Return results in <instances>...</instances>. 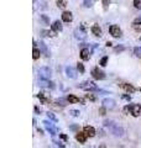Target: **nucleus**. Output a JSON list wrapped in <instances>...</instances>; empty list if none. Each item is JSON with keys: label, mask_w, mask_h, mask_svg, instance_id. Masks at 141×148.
<instances>
[{"label": "nucleus", "mask_w": 141, "mask_h": 148, "mask_svg": "<svg viewBox=\"0 0 141 148\" xmlns=\"http://www.w3.org/2000/svg\"><path fill=\"white\" fill-rule=\"evenodd\" d=\"M89 54H90V52H89V48H82L80 49V57H82V59H84V61H87V59H89Z\"/></svg>", "instance_id": "obj_18"}, {"label": "nucleus", "mask_w": 141, "mask_h": 148, "mask_svg": "<svg viewBox=\"0 0 141 148\" xmlns=\"http://www.w3.org/2000/svg\"><path fill=\"white\" fill-rule=\"evenodd\" d=\"M132 28H134L136 32H140V31H141V17L136 18V20L132 22Z\"/></svg>", "instance_id": "obj_19"}, {"label": "nucleus", "mask_w": 141, "mask_h": 148, "mask_svg": "<svg viewBox=\"0 0 141 148\" xmlns=\"http://www.w3.org/2000/svg\"><path fill=\"white\" fill-rule=\"evenodd\" d=\"M107 63H108V57H107V56H105V57H103L102 59H100L99 64L102 65V67H105V65H107Z\"/></svg>", "instance_id": "obj_29"}, {"label": "nucleus", "mask_w": 141, "mask_h": 148, "mask_svg": "<svg viewBox=\"0 0 141 148\" xmlns=\"http://www.w3.org/2000/svg\"><path fill=\"white\" fill-rule=\"evenodd\" d=\"M33 1H36V0H33Z\"/></svg>", "instance_id": "obj_43"}, {"label": "nucleus", "mask_w": 141, "mask_h": 148, "mask_svg": "<svg viewBox=\"0 0 141 148\" xmlns=\"http://www.w3.org/2000/svg\"><path fill=\"white\" fill-rule=\"evenodd\" d=\"M52 30L53 31H56V32H59V31H62V28H63V26H62V22L59 21V20H57V21H54L53 24H52Z\"/></svg>", "instance_id": "obj_16"}, {"label": "nucleus", "mask_w": 141, "mask_h": 148, "mask_svg": "<svg viewBox=\"0 0 141 148\" xmlns=\"http://www.w3.org/2000/svg\"><path fill=\"white\" fill-rule=\"evenodd\" d=\"M66 74L67 77L71 78V79H76L77 78V72L73 67H66Z\"/></svg>", "instance_id": "obj_9"}, {"label": "nucleus", "mask_w": 141, "mask_h": 148, "mask_svg": "<svg viewBox=\"0 0 141 148\" xmlns=\"http://www.w3.org/2000/svg\"><path fill=\"white\" fill-rule=\"evenodd\" d=\"M40 56H41V49H38V48L35 47L33 51H32V58H33V59H38Z\"/></svg>", "instance_id": "obj_22"}, {"label": "nucleus", "mask_w": 141, "mask_h": 148, "mask_svg": "<svg viewBox=\"0 0 141 148\" xmlns=\"http://www.w3.org/2000/svg\"><path fill=\"white\" fill-rule=\"evenodd\" d=\"M83 131L86 132V135H87L88 137H94V136H95V130H94V127H92V126H84Z\"/></svg>", "instance_id": "obj_12"}, {"label": "nucleus", "mask_w": 141, "mask_h": 148, "mask_svg": "<svg viewBox=\"0 0 141 148\" xmlns=\"http://www.w3.org/2000/svg\"><path fill=\"white\" fill-rule=\"evenodd\" d=\"M92 77L97 80H103V79H105V73L95 67V68L92 69Z\"/></svg>", "instance_id": "obj_4"}, {"label": "nucleus", "mask_w": 141, "mask_h": 148, "mask_svg": "<svg viewBox=\"0 0 141 148\" xmlns=\"http://www.w3.org/2000/svg\"><path fill=\"white\" fill-rule=\"evenodd\" d=\"M123 99H125V100H130L131 98H130L129 95H123Z\"/></svg>", "instance_id": "obj_38"}, {"label": "nucleus", "mask_w": 141, "mask_h": 148, "mask_svg": "<svg viewBox=\"0 0 141 148\" xmlns=\"http://www.w3.org/2000/svg\"><path fill=\"white\" fill-rule=\"evenodd\" d=\"M111 45H113V43H111V42H107V46H108V47H110V46H111Z\"/></svg>", "instance_id": "obj_41"}, {"label": "nucleus", "mask_w": 141, "mask_h": 148, "mask_svg": "<svg viewBox=\"0 0 141 148\" xmlns=\"http://www.w3.org/2000/svg\"><path fill=\"white\" fill-rule=\"evenodd\" d=\"M140 40H141V37H140Z\"/></svg>", "instance_id": "obj_44"}, {"label": "nucleus", "mask_w": 141, "mask_h": 148, "mask_svg": "<svg viewBox=\"0 0 141 148\" xmlns=\"http://www.w3.org/2000/svg\"><path fill=\"white\" fill-rule=\"evenodd\" d=\"M129 106H130V114H131L132 116H135V117L140 116V114H141V106L134 105V104H130Z\"/></svg>", "instance_id": "obj_8"}, {"label": "nucleus", "mask_w": 141, "mask_h": 148, "mask_svg": "<svg viewBox=\"0 0 141 148\" xmlns=\"http://www.w3.org/2000/svg\"><path fill=\"white\" fill-rule=\"evenodd\" d=\"M59 138L63 139V141H68V136L65 135V133H59Z\"/></svg>", "instance_id": "obj_36"}, {"label": "nucleus", "mask_w": 141, "mask_h": 148, "mask_svg": "<svg viewBox=\"0 0 141 148\" xmlns=\"http://www.w3.org/2000/svg\"><path fill=\"white\" fill-rule=\"evenodd\" d=\"M54 143H56V146H59V147H62V148L65 147V144H63V143H61V142H56V141H54Z\"/></svg>", "instance_id": "obj_37"}, {"label": "nucleus", "mask_w": 141, "mask_h": 148, "mask_svg": "<svg viewBox=\"0 0 141 148\" xmlns=\"http://www.w3.org/2000/svg\"><path fill=\"white\" fill-rule=\"evenodd\" d=\"M52 75V72L48 67H41L38 69V78L40 79H50Z\"/></svg>", "instance_id": "obj_3"}, {"label": "nucleus", "mask_w": 141, "mask_h": 148, "mask_svg": "<svg viewBox=\"0 0 141 148\" xmlns=\"http://www.w3.org/2000/svg\"><path fill=\"white\" fill-rule=\"evenodd\" d=\"M105 112H107V107H105V106H103V107H100V109H99V115L104 116Z\"/></svg>", "instance_id": "obj_33"}, {"label": "nucleus", "mask_w": 141, "mask_h": 148, "mask_svg": "<svg viewBox=\"0 0 141 148\" xmlns=\"http://www.w3.org/2000/svg\"><path fill=\"white\" fill-rule=\"evenodd\" d=\"M69 115L73 116V117H78V116L80 115V112H79L78 110H71V111H69Z\"/></svg>", "instance_id": "obj_28"}, {"label": "nucleus", "mask_w": 141, "mask_h": 148, "mask_svg": "<svg viewBox=\"0 0 141 148\" xmlns=\"http://www.w3.org/2000/svg\"><path fill=\"white\" fill-rule=\"evenodd\" d=\"M92 32H93V35L97 36V37H100V36H102V28L99 27V25L92 26Z\"/></svg>", "instance_id": "obj_20"}, {"label": "nucleus", "mask_w": 141, "mask_h": 148, "mask_svg": "<svg viewBox=\"0 0 141 148\" xmlns=\"http://www.w3.org/2000/svg\"><path fill=\"white\" fill-rule=\"evenodd\" d=\"M43 125H45V127H46V130L52 135V136H54V135H57V128L53 126V123H51L50 121H47V120H45L43 122H42Z\"/></svg>", "instance_id": "obj_7"}, {"label": "nucleus", "mask_w": 141, "mask_h": 148, "mask_svg": "<svg viewBox=\"0 0 141 148\" xmlns=\"http://www.w3.org/2000/svg\"><path fill=\"white\" fill-rule=\"evenodd\" d=\"M134 6L139 10H141V0H134Z\"/></svg>", "instance_id": "obj_32"}, {"label": "nucleus", "mask_w": 141, "mask_h": 148, "mask_svg": "<svg viewBox=\"0 0 141 148\" xmlns=\"http://www.w3.org/2000/svg\"><path fill=\"white\" fill-rule=\"evenodd\" d=\"M134 54L136 56V57L141 58V47H135L134 48Z\"/></svg>", "instance_id": "obj_26"}, {"label": "nucleus", "mask_w": 141, "mask_h": 148, "mask_svg": "<svg viewBox=\"0 0 141 148\" xmlns=\"http://www.w3.org/2000/svg\"><path fill=\"white\" fill-rule=\"evenodd\" d=\"M38 45H40V48H41V52L46 56V57H50V53H48V49H47L46 45H45L43 42H40Z\"/></svg>", "instance_id": "obj_21"}, {"label": "nucleus", "mask_w": 141, "mask_h": 148, "mask_svg": "<svg viewBox=\"0 0 141 148\" xmlns=\"http://www.w3.org/2000/svg\"><path fill=\"white\" fill-rule=\"evenodd\" d=\"M74 37H76L77 40H79V41H84V40H87V35H86V31H84L82 27L77 28V30L74 31Z\"/></svg>", "instance_id": "obj_5"}, {"label": "nucleus", "mask_w": 141, "mask_h": 148, "mask_svg": "<svg viewBox=\"0 0 141 148\" xmlns=\"http://www.w3.org/2000/svg\"><path fill=\"white\" fill-rule=\"evenodd\" d=\"M86 98H87V99H89L90 101H95V99H97V98H95L94 95H92V94H87V95H86Z\"/></svg>", "instance_id": "obj_35"}, {"label": "nucleus", "mask_w": 141, "mask_h": 148, "mask_svg": "<svg viewBox=\"0 0 141 148\" xmlns=\"http://www.w3.org/2000/svg\"><path fill=\"white\" fill-rule=\"evenodd\" d=\"M93 3H94V0H84V6L86 8H92Z\"/></svg>", "instance_id": "obj_31"}, {"label": "nucleus", "mask_w": 141, "mask_h": 148, "mask_svg": "<svg viewBox=\"0 0 141 148\" xmlns=\"http://www.w3.org/2000/svg\"><path fill=\"white\" fill-rule=\"evenodd\" d=\"M139 90H140V91H141V88H140V89H139Z\"/></svg>", "instance_id": "obj_42"}, {"label": "nucleus", "mask_w": 141, "mask_h": 148, "mask_svg": "<svg viewBox=\"0 0 141 148\" xmlns=\"http://www.w3.org/2000/svg\"><path fill=\"white\" fill-rule=\"evenodd\" d=\"M77 69L79 70V73H84L86 72V68H84V65H83V63H77Z\"/></svg>", "instance_id": "obj_27"}, {"label": "nucleus", "mask_w": 141, "mask_h": 148, "mask_svg": "<svg viewBox=\"0 0 141 148\" xmlns=\"http://www.w3.org/2000/svg\"><path fill=\"white\" fill-rule=\"evenodd\" d=\"M35 111H36V112H37V114H40V112H41V111H40V110H38V107H37V106L35 107Z\"/></svg>", "instance_id": "obj_39"}, {"label": "nucleus", "mask_w": 141, "mask_h": 148, "mask_svg": "<svg viewBox=\"0 0 141 148\" xmlns=\"http://www.w3.org/2000/svg\"><path fill=\"white\" fill-rule=\"evenodd\" d=\"M40 18H41V20H42L46 25H48V24H50V18H48L46 15H40Z\"/></svg>", "instance_id": "obj_30"}, {"label": "nucleus", "mask_w": 141, "mask_h": 148, "mask_svg": "<svg viewBox=\"0 0 141 148\" xmlns=\"http://www.w3.org/2000/svg\"><path fill=\"white\" fill-rule=\"evenodd\" d=\"M109 32L113 37H115V38H118V37L121 36V30H120V27L118 25H111L109 27Z\"/></svg>", "instance_id": "obj_6"}, {"label": "nucleus", "mask_w": 141, "mask_h": 148, "mask_svg": "<svg viewBox=\"0 0 141 148\" xmlns=\"http://www.w3.org/2000/svg\"><path fill=\"white\" fill-rule=\"evenodd\" d=\"M62 20H63L65 22H71V21L73 20L72 12H71V11H65V12L62 14Z\"/></svg>", "instance_id": "obj_14"}, {"label": "nucleus", "mask_w": 141, "mask_h": 148, "mask_svg": "<svg viewBox=\"0 0 141 148\" xmlns=\"http://www.w3.org/2000/svg\"><path fill=\"white\" fill-rule=\"evenodd\" d=\"M46 115H47V117H48L50 120H52V121H54V122H57V121H58V119L54 116V114H53V112H50V111H48V112H47Z\"/></svg>", "instance_id": "obj_25"}, {"label": "nucleus", "mask_w": 141, "mask_h": 148, "mask_svg": "<svg viewBox=\"0 0 141 148\" xmlns=\"http://www.w3.org/2000/svg\"><path fill=\"white\" fill-rule=\"evenodd\" d=\"M104 127H107L109 131H110V133H113L114 136H116V137H121L123 135H124V130H123V127H120L118 123H115V121H113V120H105L104 121Z\"/></svg>", "instance_id": "obj_1"}, {"label": "nucleus", "mask_w": 141, "mask_h": 148, "mask_svg": "<svg viewBox=\"0 0 141 148\" xmlns=\"http://www.w3.org/2000/svg\"><path fill=\"white\" fill-rule=\"evenodd\" d=\"M37 98H38V99H40V100H41V102H42V104H45V105H46V104H48V102H50V100H48V99H46V98H45V95H43V92H40V94H38V95H37Z\"/></svg>", "instance_id": "obj_23"}, {"label": "nucleus", "mask_w": 141, "mask_h": 148, "mask_svg": "<svg viewBox=\"0 0 141 148\" xmlns=\"http://www.w3.org/2000/svg\"><path fill=\"white\" fill-rule=\"evenodd\" d=\"M124 49H125V47H124V46H118V47H115V48H114V51H115V52H123Z\"/></svg>", "instance_id": "obj_34"}, {"label": "nucleus", "mask_w": 141, "mask_h": 148, "mask_svg": "<svg viewBox=\"0 0 141 148\" xmlns=\"http://www.w3.org/2000/svg\"><path fill=\"white\" fill-rule=\"evenodd\" d=\"M57 6L59 9H65L67 6V1L66 0H57Z\"/></svg>", "instance_id": "obj_24"}, {"label": "nucleus", "mask_w": 141, "mask_h": 148, "mask_svg": "<svg viewBox=\"0 0 141 148\" xmlns=\"http://www.w3.org/2000/svg\"><path fill=\"white\" fill-rule=\"evenodd\" d=\"M120 88L121 89H124L125 91H128V92H134L136 89L131 85V84H128V83H121L120 84Z\"/></svg>", "instance_id": "obj_15"}, {"label": "nucleus", "mask_w": 141, "mask_h": 148, "mask_svg": "<svg viewBox=\"0 0 141 148\" xmlns=\"http://www.w3.org/2000/svg\"><path fill=\"white\" fill-rule=\"evenodd\" d=\"M67 100H68L69 104H77V102L84 104V101H83L82 99H79V98H77V96H74V95H68V96H67Z\"/></svg>", "instance_id": "obj_17"}, {"label": "nucleus", "mask_w": 141, "mask_h": 148, "mask_svg": "<svg viewBox=\"0 0 141 148\" xmlns=\"http://www.w3.org/2000/svg\"><path fill=\"white\" fill-rule=\"evenodd\" d=\"M87 135H86V132L83 131V132H78L77 135H76V139L79 142V143H86V141H87Z\"/></svg>", "instance_id": "obj_13"}, {"label": "nucleus", "mask_w": 141, "mask_h": 148, "mask_svg": "<svg viewBox=\"0 0 141 148\" xmlns=\"http://www.w3.org/2000/svg\"><path fill=\"white\" fill-rule=\"evenodd\" d=\"M103 1H104V5L107 6V5H108V1H109V0H103Z\"/></svg>", "instance_id": "obj_40"}, {"label": "nucleus", "mask_w": 141, "mask_h": 148, "mask_svg": "<svg viewBox=\"0 0 141 148\" xmlns=\"http://www.w3.org/2000/svg\"><path fill=\"white\" fill-rule=\"evenodd\" d=\"M38 84L41 86H45V88H51V89H54V84L52 82H48V79H40L38 80Z\"/></svg>", "instance_id": "obj_11"}, {"label": "nucleus", "mask_w": 141, "mask_h": 148, "mask_svg": "<svg viewBox=\"0 0 141 148\" xmlns=\"http://www.w3.org/2000/svg\"><path fill=\"white\" fill-rule=\"evenodd\" d=\"M103 106H105L107 109H114L115 107V101L113 100V99H110V98H107V99H104L103 100Z\"/></svg>", "instance_id": "obj_10"}, {"label": "nucleus", "mask_w": 141, "mask_h": 148, "mask_svg": "<svg viewBox=\"0 0 141 148\" xmlns=\"http://www.w3.org/2000/svg\"><path fill=\"white\" fill-rule=\"evenodd\" d=\"M78 88L83 89V90H86V91L98 90V86H97V84H94V83H93V82H90V80H86V82H83V83L78 84Z\"/></svg>", "instance_id": "obj_2"}]
</instances>
